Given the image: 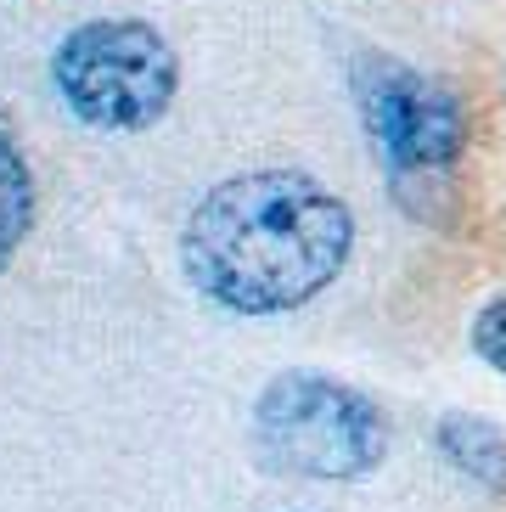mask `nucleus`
<instances>
[{"instance_id": "nucleus-6", "label": "nucleus", "mask_w": 506, "mask_h": 512, "mask_svg": "<svg viewBox=\"0 0 506 512\" xmlns=\"http://www.w3.org/2000/svg\"><path fill=\"white\" fill-rule=\"evenodd\" d=\"M34 209H40V197H34L29 152H23V141H17L12 113L0 107V271H6V265L17 259V248L29 242Z\"/></svg>"}, {"instance_id": "nucleus-1", "label": "nucleus", "mask_w": 506, "mask_h": 512, "mask_svg": "<svg viewBox=\"0 0 506 512\" xmlns=\"http://www.w3.org/2000/svg\"><path fill=\"white\" fill-rule=\"evenodd\" d=\"M355 259V209L304 169H242L192 203L180 271L225 316H293Z\"/></svg>"}, {"instance_id": "nucleus-3", "label": "nucleus", "mask_w": 506, "mask_h": 512, "mask_svg": "<svg viewBox=\"0 0 506 512\" xmlns=\"http://www.w3.org/2000/svg\"><path fill=\"white\" fill-rule=\"evenodd\" d=\"M51 91L102 136H141L180 96V51L147 17H90L51 51Z\"/></svg>"}, {"instance_id": "nucleus-2", "label": "nucleus", "mask_w": 506, "mask_h": 512, "mask_svg": "<svg viewBox=\"0 0 506 512\" xmlns=\"http://www.w3.org/2000/svg\"><path fill=\"white\" fill-rule=\"evenodd\" d=\"M253 456L282 479L355 484L388 462V417L366 389L327 372H276L253 400Z\"/></svg>"}, {"instance_id": "nucleus-7", "label": "nucleus", "mask_w": 506, "mask_h": 512, "mask_svg": "<svg viewBox=\"0 0 506 512\" xmlns=\"http://www.w3.org/2000/svg\"><path fill=\"white\" fill-rule=\"evenodd\" d=\"M467 344H473V355L490 366V372L506 377V293H495V299L473 316V327H467Z\"/></svg>"}, {"instance_id": "nucleus-5", "label": "nucleus", "mask_w": 506, "mask_h": 512, "mask_svg": "<svg viewBox=\"0 0 506 512\" xmlns=\"http://www.w3.org/2000/svg\"><path fill=\"white\" fill-rule=\"evenodd\" d=\"M433 445L462 479H473L478 490L506 496V434L490 417H473V411H445L439 428H433Z\"/></svg>"}, {"instance_id": "nucleus-4", "label": "nucleus", "mask_w": 506, "mask_h": 512, "mask_svg": "<svg viewBox=\"0 0 506 512\" xmlns=\"http://www.w3.org/2000/svg\"><path fill=\"white\" fill-rule=\"evenodd\" d=\"M349 91H355L360 130L405 209L417 203V192L450 186L456 164L473 147V119L445 79L422 74L388 51H360L349 68Z\"/></svg>"}]
</instances>
